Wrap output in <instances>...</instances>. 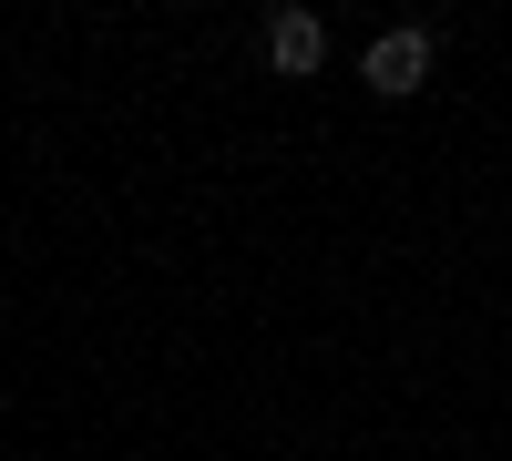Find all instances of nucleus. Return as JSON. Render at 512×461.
Here are the masks:
<instances>
[{"label":"nucleus","instance_id":"f257e3e1","mask_svg":"<svg viewBox=\"0 0 512 461\" xmlns=\"http://www.w3.org/2000/svg\"><path fill=\"white\" fill-rule=\"evenodd\" d=\"M359 82H369V93H420V82H431V31H379L369 41V62H359Z\"/></svg>","mask_w":512,"mask_h":461},{"label":"nucleus","instance_id":"f03ea898","mask_svg":"<svg viewBox=\"0 0 512 461\" xmlns=\"http://www.w3.org/2000/svg\"><path fill=\"white\" fill-rule=\"evenodd\" d=\"M267 62H277L287 82H308V72L328 62V21H318V11H277V21H267Z\"/></svg>","mask_w":512,"mask_h":461}]
</instances>
